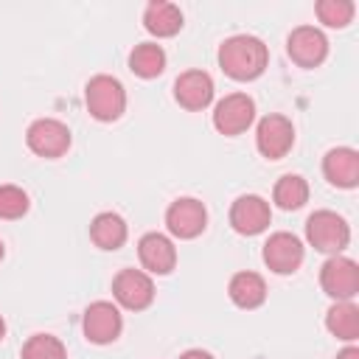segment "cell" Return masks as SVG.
Here are the masks:
<instances>
[{
    "instance_id": "6da1fadb",
    "label": "cell",
    "mask_w": 359,
    "mask_h": 359,
    "mask_svg": "<svg viewBox=\"0 0 359 359\" xmlns=\"http://www.w3.org/2000/svg\"><path fill=\"white\" fill-rule=\"evenodd\" d=\"M216 59L224 76H230L233 81H252L266 70L269 48L252 34H236L219 45Z\"/></svg>"
},
{
    "instance_id": "7a4b0ae2",
    "label": "cell",
    "mask_w": 359,
    "mask_h": 359,
    "mask_svg": "<svg viewBox=\"0 0 359 359\" xmlns=\"http://www.w3.org/2000/svg\"><path fill=\"white\" fill-rule=\"evenodd\" d=\"M84 104H87V112L101 121V123H112L123 115L126 109V90L123 84L115 79V76H107V73H98L87 81L84 87Z\"/></svg>"
},
{
    "instance_id": "3957f363",
    "label": "cell",
    "mask_w": 359,
    "mask_h": 359,
    "mask_svg": "<svg viewBox=\"0 0 359 359\" xmlns=\"http://www.w3.org/2000/svg\"><path fill=\"white\" fill-rule=\"evenodd\" d=\"M306 238L317 252L339 255L351 241V227L334 210H314L306 219Z\"/></svg>"
},
{
    "instance_id": "277c9868",
    "label": "cell",
    "mask_w": 359,
    "mask_h": 359,
    "mask_svg": "<svg viewBox=\"0 0 359 359\" xmlns=\"http://www.w3.org/2000/svg\"><path fill=\"white\" fill-rule=\"evenodd\" d=\"M25 143H28V149H31L36 157L56 160V157L67 154L73 137H70L67 123H62V121H56V118H39V121H34V123L28 126Z\"/></svg>"
},
{
    "instance_id": "5b68a950",
    "label": "cell",
    "mask_w": 359,
    "mask_h": 359,
    "mask_svg": "<svg viewBox=\"0 0 359 359\" xmlns=\"http://www.w3.org/2000/svg\"><path fill=\"white\" fill-rule=\"evenodd\" d=\"M81 331L87 337V342L93 345H109L121 337L123 331V317H121V309L109 300H95L84 309V317H81Z\"/></svg>"
},
{
    "instance_id": "8992f818",
    "label": "cell",
    "mask_w": 359,
    "mask_h": 359,
    "mask_svg": "<svg viewBox=\"0 0 359 359\" xmlns=\"http://www.w3.org/2000/svg\"><path fill=\"white\" fill-rule=\"evenodd\" d=\"M320 286L323 292L337 300H353L359 294V266L353 258L331 255L320 269Z\"/></svg>"
},
{
    "instance_id": "52a82bcc",
    "label": "cell",
    "mask_w": 359,
    "mask_h": 359,
    "mask_svg": "<svg viewBox=\"0 0 359 359\" xmlns=\"http://www.w3.org/2000/svg\"><path fill=\"white\" fill-rule=\"evenodd\" d=\"M255 121V101L247 93H230L213 107V126L219 135L236 137L247 132Z\"/></svg>"
},
{
    "instance_id": "ba28073f",
    "label": "cell",
    "mask_w": 359,
    "mask_h": 359,
    "mask_svg": "<svg viewBox=\"0 0 359 359\" xmlns=\"http://www.w3.org/2000/svg\"><path fill=\"white\" fill-rule=\"evenodd\" d=\"M112 297L126 311H143L154 300V280L143 269H121L112 278Z\"/></svg>"
},
{
    "instance_id": "9c48e42d",
    "label": "cell",
    "mask_w": 359,
    "mask_h": 359,
    "mask_svg": "<svg viewBox=\"0 0 359 359\" xmlns=\"http://www.w3.org/2000/svg\"><path fill=\"white\" fill-rule=\"evenodd\" d=\"M255 146L266 160H280L294 146V126L286 115H264L255 126Z\"/></svg>"
},
{
    "instance_id": "30bf717a",
    "label": "cell",
    "mask_w": 359,
    "mask_h": 359,
    "mask_svg": "<svg viewBox=\"0 0 359 359\" xmlns=\"http://www.w3.org/2000/svg\"><path fill=\"white\" fill-rule=\"evenodd\" d=\"M261 258H264V264H266L275 275H292V272L300 269V264H303V258H306V247H303V241H300L294 233L278 230V233H272V236L266 238Z\"/></svg>"
},
{
    "instance_id": "8fae6325",
    "label": "cell",
    "mask_w": 359,
    "mask_h": 359,
    "mask_svg": "<svg viewBox=\"0 0 359 359\" xmlns=\"http://www.w3.org/2000/svg\"><path fill=\"white\" fill-rule=\"evenodd\" d=\"M165 227H168V233L174 238H182V241L196 238L208 227V210H205V205L199 199L180 196L165 210Z\"/></svg>"
},
{
    "instance_id": "7c38bea8",
    "label": "cell",
    "mask_w": 359,
    "mask_h": 359,
    "mask_svg": "<svg viewBox=\"0 0 359 359\" xmlns=\"http://www.w3.org/2000/svg\"><path fill=\"white\" fill-rule=\"evenodd\" d=\"M269 222H272L269 202L258 194H241L230 205V227L238 236H258L269 227Z\"/></svg>"
},
{
    "instance_id": "4fadbf2b",
    "label": "cell",
    "mask_w": 359,
    "mask_h": 359,
    "mask_svg": "<svg viewBox=\"0 0 359 359\" xmlns=\"http://www.w3.org/2000/svg\"><path fill=\"white\" fill-rule=\"evenodd\" d=\"M286 53L294 65L300 67H317L328 56V39L320 28L314 25H297L286 36Z\"/></svg>"
},
{
    "instance_id": "5bb4252c",
    "label": "cell",
    "mask_w": 359,
    "mask_h": 359,
    "mask_svg": "<svg viewBox=\"0 0 359 359\" xmlns=\"http://www.w3.org/2000/svg\"><path fill=\"white\" fill-rule=\"evenodd\" d=\"M137 258L143 264V272H149V275H168L177 266V247L163 233H146L137 241Z\"/></svg>"
},
{
    "instance_id": "9a60e30c",
    "label": "cell",
    "mask_w": 359,
    "mask_h": 359,
    "mask_svg": "<svg viewBox=\"0 0 359 359\" xmlns=\"http://www.w3.org/2000/svg\"><path fill=\"white\" fill-rule=\"evenodd\" d=\"M174 98L180 107L199 112L213 101V79L205 70H185L174 81Z\"/></svg>"
},
{
    "instance_id": "2e32d148",
    "label": "cell",
    "mask_w": 359,
    "mask_h": 359,
    "mask_svg": "<svg viewBox=\"0 0 359 359\" xmlns=\"http://www.w3.org/2000/svg\"><path fill=\"white\" fill-rule=\"evenodd\" d=\"M323 174L334 188H356L359 185V151L351 146L328 149L323 157Z\"/></svg>"
},
{
    "instance_id": "e0dca14e",
    "label": "cell",
    "mask_w": 359,
    "mask_h": 359,
    "mask_svg": "<svg viewBox=\"0 0 359 359\" xmlns=\"http://www.w3.org/2000/svg\"><path fill=\"white\" fill-rule=\"evenodd\" d=\"M143 28L151 36H157V39H165V36L180 34V28H182V11H180V6L165 3V0L149 3L146 11H143Z\"/></svg>"
},
{
    "instance_id": "ac0fdd59",
    "label": "cell",
    "mask_w": 359,
    "mask_h": 359,
    "mask_svg": "<svg viewBox=\"0 0 359 359\" xmlns=\"http://www.w3.org/2000/svg\"><path fill=\"white\" fill-rule=\"evenodd\" d=\"M227 294H230V300H233L238 309H247V311H250V309L264 306V300H266V283H264V278H261L258 272L244 269V272H236V275L230 278Z\"/></svg>"
},
{
    "instance_id": "d6986e66",
    "label": "cell",
    "mask_w": 359,
    "mask_h": 359,
    "mask_svg": "<svg viewBox=\"0 0 359 359\" xmlns=\"http://www.w3.org/2000/svg\"><path fill=\"white\" fill-rule=\"evenodd\" d=\"M126 236H129V227H126L123 216H118L112 210H104L90 222V238L101 250H121Z\"/></svg>"
},
{
    "instance_id": "ffe728a7",
    "label": "cell",
    "mask_w": 359,
    "mask_h": 359,
    "mask_svg": "<svg viewBox=\"0 0 359 359\" xmlns=\"http://www.w3.org/2000/svg\"><path fill=\"white\" fill-rule=\"evenodd\" d=\"M325 328L342 339V342H356L359 339V309L353 300H337L325 311Z\"/></svg>"
},
{
    "instance_id": "44dd1931",
    "label": "cell",
    "mask_w": 359,
    "mask_h": 359,
    "mask_svg": "<svg viewBox=\"0 0 359 359\" xmlns=\"http://www.w3.org/2000/svg\"><path fill=\"white\" fill-rule=\"evenodd\" d=\"M129 70L140 79H157L165 70V50L157 42H140L129 53Z\"/></svg>"
},
{
    "instance_id": "7402d4cb",
    "label": "cell",
    "mask_w": 359,
    "mask_h": 359,
    "mask_svg": "<svg viewBox=\"0 0 359 359\" xmlns=\"http://www.w3.org/2000/svg\"><path fill=\"white\" fill-rule=\"evenodd\" d=\"M272 202L280 210H297L309 202V182L300 174H283L272 188Z\"/></svg>"
},
{
    "instance_id": "603a6c76",
    "label": "cell",
    "mask_w": 359,
    "mask_h": 359,
    "mask_svg": "<svg viewBox=\"0 0 359 359\" xmlns=\"http://www.w3.org/2000/svg\"><path fill=\"white\" fill-rule=\"evenodd\" d=\"M22 359H67V351L53 334H34L22 345Z\"/></svg>"
},
{
    "instance_id": "cb8c5ba5",
    "label": "cell",
    "mask_w": 359,
    "mask_h": 359,
    "mask_svg": "<svg viewBox=\"0 0 359 359\" xmlns=\"http://www.w3.org/2000/svg\"><path fill=\"white\" fill-rule=\"evenodd\" d=\"M314 14H317V20H320L323 25H328V28H345V25L353 20L356 6H353L351 0H320V3L314 6Z\"/></svg>"
},
{
    "instance_id": "d4e9b609",
    "label": "cell",
    "mask_w": 359,
    "mask_h": 359,
    "mask_svg": "<svg viewBox=\"0 0 359 359\" xmlns=\"http://www.w3.org/2000/svg\"><path fill=\"white\" fill-rule=\"evenodd\" d=\"M28 194L20 185H0V219H22L28 213Z\"/></svg>"
},
{
    "instance_id": "484cf974",
    "label": "cell",
    "mask_w": 359,
    "mask_h": 359,
    "mask_svg": "<svg viewBox=\"0 0 359 359\" xmlns=\"http://www.w3.org/2000/svg\"><path fill=\"white\" fill-rule=\"evenodd\" d=\"M180 359H213V356L208 351H202V348H191V351L180 353Z\"/></svg>"
},
{
    "instance_id": "4316f807",
    "label": "cell",
    "mask_w": 359,
    "mask_h": 359,
    "mask_svg": "<svg viewBox=\"0 0 359 359\" xmlns=\"http://www.w3.org/2000/svg\"><path fill=\"white\" fill-rule=\"evenodd\" d=\"M337 359H359V348L356 345H348V348H342L337 353Z\"/></svg>"
},
{
    "instance_id": "83f0119b",
    "label": "cell",
    "mask_w": 359,
    "mask_h": 359,
    "mask_svg": "<svg viewBox=\"0 0 359 359\" xmlns=\"http://www.w3.org/2000/svg\"><path fill=\"white\" fill-rule=\"evenodd\" d=\"M6 337V320H3V314H0V339Z\"/></svg>"
},
{
    "instance_id": "f1b7e54d",
    "label": "cell",
    "mask_w": 359,
    "mask_h": 359,
    "mask_svg": "<svg viewBox=\"0 0 359 359\" xmlns=\"http://www.w3.org/2000/svg\"><path fill=\"white\" fill-rule=\"evenodd\" d=\"M3 255H6V247H3V241H0V261H3Z\"/></svg>"
}]
</instances>
